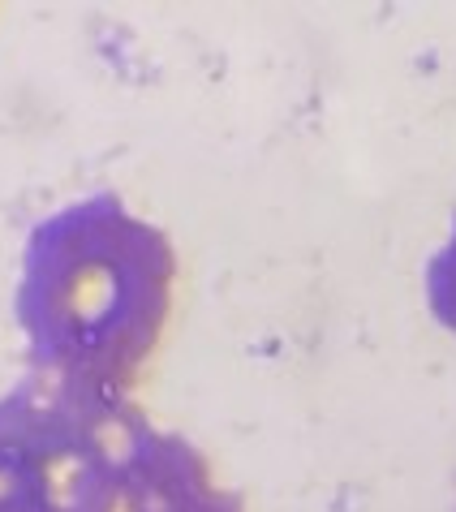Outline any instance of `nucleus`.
Returning a JSON list of instances; mask_svg holds the SVG:
<instances>
[{"mask_svg": "<svg viewBox=\"0 0 456 512\" xmlns=\"http://www.w3.org/2000/svg\"><path fill=\"white\" fill-rule=\"evenodd\" d=\"M426 306H431L439 327H448L456 336V216H452L448 241L426 259Z\"/></svg>", "mask_w": 456, "mask_h": 512, "instance_id": "obj_4", "label": "nucleus"}, {"mask_svg": "<svg viewBox=\"0 0 456 512\" xmlns=\"http://www.w3.org/2000/svg\"><path fill=\"white\" fill-rule=\"evenodd\" d=\"M112 512H246V500L211 478L207 457L185 435L142 418L125 448Z\"/></svg>", "mask_w": 456, "mask_h": 512, "instance_id": "obj_3", "label": "nucleus"}, {"mask_svg": "<svg viewBox=\"0 0 456 512\" xmlns=\"http://www.w3.org/2000/svg\"><path fill=\"white\" fill-rule=\"evenodd\" d=\"M177 254L117 194L56 207L26 233L13 319L31 375L125 396L173 315Z\"/></svg>", "mask_w": 456, "mask_h": 512, "instance_id": "obj_1", "label": "nucleus"}, {"mask_svg": "<svg viewBox=\"0 0 456 512\" xmlns=\"http://www.w3.org/2000/svg\"><path fill=\"white\" fill-rule=\"evenodd\" d=\"M142 414L130 396L26 375L0 396V512H112Z\"/></svg>", "mask_w": 456, "mask_h": 512, "instance_id": "obj_2", "label": "nucleus"}]
</instances>
